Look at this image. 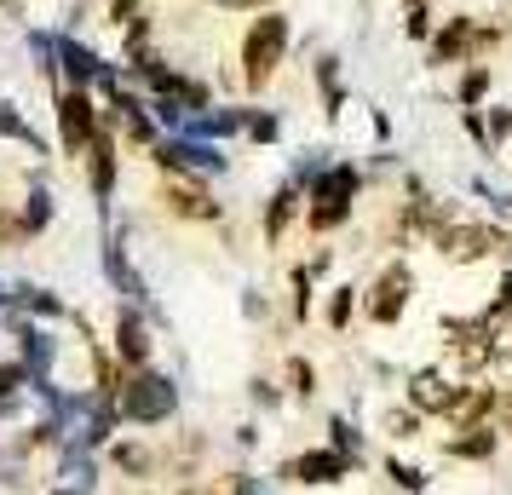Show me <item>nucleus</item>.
I'll return each instance as SVG.
<instances>
[{
    "label": "nucleus",
    "mask_w": 512,
    "mask_h": 495,
    "mask_svg": "<svg viewBox=\"0 0 512 495\" xmlns=\"http://www.w3.org/2000/svg\"><path fill=\"white\" fill-rule=\"evenodd\" d=\"M357 190H363V173L357 167H323L317 179H311V190H305V225L317 236L340 231L351 219V202H357Z\"/></svg>",
    "instance_id": "nucleus-1"
},
{
    "label": "nucleus",
    "mask_w": 512,
    "mask_h": 495,
    "mask_svg": "<svg viewBox=\"0 0 512 495\" xmlns=\"http://www.w3.org/2000/svg\"><path fill=\"white\" fill-rule=\"evenodd\" d=\"M116 409L133 426H167L173 415H179V386H173L162 369H150V363H144V369H133V375L121 380Z\"/></svg>",
    "instance_id": "nucleus-2"
},
{
    "label": "nucleus",
    "mask_w": 512,
    "mask_h": 495,
    "mask_svg": "<svg viewBox=\"0 0 512 495\" xmlns=\"http://www.w3.org/2000/svg\"><path fill=\"white\" fill-rule=\"evenodd\" d=\"M282 58H288V18L282 12H259L254 24H248V35H242V87L248 93L271 87Z\"/></svg>",
    "instance_id": "nucleus-3"
},
{
    "label": "nucleus",
    "mask_w": 512,
    "mask_h": 495,
    "mask_svg": "<svg viewBox=\"0 0 512 495\" xmlns=\"http://www.w3.org/2000/svg\"><path fill=\"white\" fill-rule=\"evenodd\" d=\"M409 300H415V271H409V260H392L374 277L369 300H363V317H369L374 329H392V323H403Z\"/></svg>",
    "instance_id": "nucleus-4"
},
{
    "label": "nucleus",
    "mask_w": 512,
    "mask_h": 495,
    "mask_svg": "<svg viewBox=\"0 0 512 495\" xmlns=\"http://www.w3.org/2000/svg\"><path fill=\"white\" fill-rule=\"evenodd\" d=\"M495 323L489 317H466V323H449V369L455 375H484L489 357H495Z\"/></svg>",
    "instance_id": "nucleus-5"
},
{
    "label": "nucleus",
    "mask_w": 512,
    "mask_h": 495,
    "mask_svg": "<svg viewBox=\"0 0 512 495\" xmlns=\"http://www.w3.org/2000/svg\"><path fill=\"white\" fill-rule=\"evenodd\" d=\"M58 133H64V150H70V156H87V144L98 139L93 87H70V93L58 98Z\"/></svg>",
    "instance_id": "nucleus-6"
},
{
    "label": "nucleus",
    "mask_w": 512,
    "mask_h": 495,
    "mask_svg": "<svg viewBox=\"0 0 512 495\" xmlns=\"http://www.w3.org/2000/svg\"><path fill=\"white\" fill-rule=\"evenodd\" d=\"M432 248H438L443 260L472 265V260H484V254H495V225H466V219H449V225L432 236Z\"/></svg>",
    "instance_id": "nucleus-7"
},
{
    "label": "nucleus",
    "mask_w": 512,
    "mask_h": 495,
    "mask_svg": "<svg viewBox=\"0 0 512 495\" xmlns=\"http://www.w3.org/2000/svg\"><path fill=\"white\" fill-rule=\"evenodd\" d=\"M156 162L167 173H179V179H190V173H225V156L202 139H156Z\"/></svg>",
    "instance_id": "nucleus-8"
},
{
    "label": "nucleus",
    "mask_w": 512,
    "mask_h": 495,
    "mask_svg": "<svg viewBox=\"0 0 512 495\" xmlns=\"http://www.w3.org/2000/svg\"><path fill=\"white\" fill-rule=\"evenodd\" d=\"M162 208L173 213V219H185V225H213V219H219V202H213L196 179H179V173H167Z\"/></svg>",
    "instance_id": "nucleus-9"
},
{
    "label": "nucleus",
    "mask_w": 512,
    "mask_h": 495,
    "mask_svg": "<svg viewBox=\"0 0 512 495\" xmlns=\"http://www.w3.org/2000/svg\"><path fill=\"white\" fill-rule=\"evenodd\" d=\"M346 472H357V455H346V449H311V455H294L282 467V478L288 484H340Z\"/></svg>",
    "instance_id": "nucleus-10"
},
{
    "label": "nucleus",
    "mask_w": 512,
    "mask_h": 495,
    "mask_svg": "<svg viewBox=\"0 0 512 495\" xmlns=\"http://www.w3.org/2000/svg\"><path fill=\"white\" fill-rule=\"evenodd\" d=\"M455 398H461V386L443 369H415L409 375V409H420V415H449Z\"/></svg>",
    "instance_id": "nucleus-11"
},
{
    "label": "nucleus",
    "mask_w": 512,
    "mask_h": 495,
    "mask_svg": "<svg viewBox=\"0 0 512 495\" xmlns=\"http://www.w3.org/2000/svg\"><path fill=\"white\" fill-rule=\"evenodd\" d=\"M466 58H478V24L472 18H449L438 29V41H432V64H466Z\"/></svg>",
    "instance_id": "nucleus-12"
},
{
    "label": "nucleus",
    "mask_w": 512,
    "mask_h": 495,
    "mask_svg": "<svg viewBox=\"0 0 512 495\" xmlns=\"http://www.w3.org/2000/svg\"><path fill=\"white\" fill-rule=\"evenodd\" d=\"M116 357L127 369H144L150 363V329H144V317H133V311L116 317Z\"/></svg>",
    "instance_id": "nucleus-13"
},
{
    "label": "nucleus",
    "mask_w": 512,
    "mask_h": 495,
    "mask_svg": "<svg viewBox=\"0 0 512 495\" xmlns=\"http://www.w3.org/2000/svg\"><path fill=\"white\" fill-rule=\"evenodd\" d=\"M87 173H93V196L98 202H110V190H116V139L98 127V139L87 144Z\"/></svg>",
    "instance_id": "nucleus-14"
},
{
    "label": "nucleus",
    "mask_w": 512,
    "mask_h": 495,
    "mask_svg": "<svg viewBox=\"0 0 512 495\" xmlns=\"http://www.w3.org/2000/svg\"><path fill=\"white\" fill-rule=\"evenodd\" d=\"M58 58H64V75H70L75 87H93V81L110 87V75H104V64H98V52L75 47V41H58Z\"/></svg>",
    "instance_id": "nucleus-15"
},
{
    "label": "nucleus",
    "mask_w": 512,
    "mask_h": 495,
    "mask_svg": "<svg viewBox=\"0 0 512 495\" xmlns=\"http://www.w3.org/2000/svg\"><path fill=\"white\" fill-rule=\"evenodd\" d=\"M495 444H501V432H495V426H461V432L449 438V455H455V461H489Z\"/></svg>",
    "instance_id": "nucleus-16"
},
{
    "label": "nucleus",
    "mask_w": 512,
    "mask_h": 495,
    "mask_svg": "<svg viewBox=\"0 0 512 495\" xmlns=\"http://www.w3.org/2000/svg\"><path fill=\"white\" fill-rule=\"evenodd\" d=\"M305 202H300V190L288 185V190H277L271 196V208H265V242H282V231L294 225V213H300Z\"/></svg>",
    "instance_id": "nucleus-17"
},
{
    "label": "nucleus",
    "mask_w": 512,
    "mask_h": 495,
    "mask_svg": "<svg viewBox=\"0 0 512 495\" xmlns=\"http://www.w3.org/2000/svg\"><path fill=\"white\" fill-rule=\"evenodd\" d=\"M288 386H294V398H317V369H311V357H288Z\"/></svg>",
    "instance_id": "nucleus-18"
},
{
    "label": "nucleus",
    "mask_w": 512,
    "mask_h": 495,
    "mask_svg": "<svg viewBox=\"0 0 512 495\" xmlns=\"http://www.w3.org/2000/svg\"><path fill=\"white\" fill-rule=\"evenodd\" d=\"M18 340H24V363H29V375H35V369H47V363H52V340H47V334L18 329Z\"/></svg>",
    "instance_id": "nucleus-19"
},
{
    "label": "nucleus",
    "mask_w": 512,
    "mask_h": 495,
    "mask_svg": "<svg viewBox=\"0 0 512 495\" xmlns=\"http://www.w3.org/2000/svg\"><path fill=\"white\" fill-rule=\"evenodd\" d=\"M489 375H495V386H512V329L495 334V357H489Z\"/></svg>",
    "instance_id": "nucleus-20"
},
{
    "label": "nucleus",
    "mask_w": 512,
    "mask_h": 495,
    "mask_svg": "<svg viewBox=\"0 0 512 495\" xmlns=\"http://www.w3.org/2000/svg\"><path fill=\"white\" fill-rule=\"evenodd\" d=\"M351 311H357V288H334L328 294V329H351Z\"/></svg>",
    "instance_id": "nucleus-21"
},
{
    "label": "nucleus",
    "mask_w": 512,
    "mask_h": 495,
    "mask_svg": "<svg viewBox=\"0 0 512 495\" xmlns=\"http://www.w3.org/2000/svg\"><path fill=\"white\" fill-rule=\"evenodd\" d=\"M380 426H386V438H415L420 432V409H386Z\"/></svg>",
    "instance_id": "nucleus-22"
},
{
    "label": "nucleus",
    "mask_w": 512,
    "mask_h": 495,
    "mask_svg": "<svg viewBox=\"0 0 512 495\" xmlns=\"http://www.w3.org/2000/svg\"><path fill=\"white\" fill-rule=\"evenodd\" d=\"M110 461H116L121 472H133V478H144V472H150V455H144L139 444H116V449H110Z\"/></svg>",
    "instance_id": "nucleus-23"
},
{
    "label": "nucleus",
    "mask_w": 512,
    "mask_h": 495,
    "mask_svg": "<svg viewBox=\"0 0 512 495\" xmlns=\"http://www.w3.org/2000/svg\"><path fill=\"white\" fill-rule=\"evenodd\" d=\"M489 426L507 438L512 432V386H495V409H489Z\"/></svg>",
    "instance_id": "nucleus-24"
},
{
    "label": "nucleus",
    "mask_w": 512,
    "mask_h": 495,
    "mask_svg": "<svg viewBox=\"0 0 512 495\" xmlns=\"http://www.w3.org/2000/svg\"><path fill=\"white\" fill-rule=\"evenodd\" d=\"M47 219H52V196H47V190H29L24 225H29V231H41V225H47Z\"/></svg>",
    "instance_id": "nucleus-25"
},
{
    "label": "nucleus",
    "mask_w": 512,
    "mask_h": 495,
    "mask_svg": "<svg viewBox=\"0 0 512 495\" xmlns=\"http://www.w3.org/2000/svg\"><path fill=\"white\" fill-rule=\"evenodd\" d=\"M484 93H489V70H484V64H472L466 81H461V104H478Z\"/></svg>",
    "instance_id": "nucleus-26"
},
{
    "label": "nucleus",
    "mask_w": 512,
    "mask_h": 495,
    "mask_svg": "<svg viewBox=\"0 0 512 495\" xmlns=\"http://www.w3.org/2000/svg\"><path fill=\"white\" fill-rule=\"evenodd\" d=\"M0 133H6V139H24V144H35V133H29V127H24L18 116H12L6 104H0Z\"/></svg>",
    "instance_id": "nucleus-27"
},
{
    "label": "nucleus",
    "mask_w": 512,
    "mask_h": 495,
    "mask_svg": "<svg viewBox=\"0 0 512 495\" xmlns=\"http://www.w3.org/2000/svg\"><path fill=\"white\" fill-rule=\"evenodd\" d=\"M386 472H392L397 490H420V472H415V467H403V461H386Z\"/></svg>",
    "instance_id": "nucleus-28"
},
{
    "label": "nucleus",
    "mask_w": 512,
    "mask_h": 495,
    "mask_svg": "<svg viewBox=\"0 0 512 495\" xmlns=\"http://www.w3.org/2000/svg\"><path fill=\"white\" fill-rule=\"evenodd\" d=\"M294 311H311V271H294Z\"/></svg>",
    "instance_id": "nucleus-29"
},
{
    "label": "nucleus",
    "mask_w": 512,
    "mask_h": 495,
    "mask_svg": "<svg viewBox=\"0 0 512 495\" xmlns=\"http://www.w3.org/2000/svg\"><path fill=\"white\" fill-rule=\"evenodd\" d=\"M133 18H139V0H110V24H133Z\"/></svg>",
    "instance_id": "nucleus-30"
},
{
    "label": "nucleus",
    "mask_w": 512,
    "mask_h": 495,
    "mask_svg": "<svg viewBox=\"0 0 512 495\" xmlns=\"http://www.w3.org/2000/svg\"><path fill=\"white\" fill-rule=\"evenodd\" d=\"M248 133H254L259 144H265V139H277V116H248Z\"/></svg>",
    "instance_id": "nucleus-31"
},
{
    "label": "nucleus",
    "mask_w": 512,
    "mask_h": 495,
    "mask_svg": "<svg viewBox=\"0 0 512 495\" xmlns=\"http://www.w3.org/2000/svg\"><path fill=\"white\" fill-rule=\"evenodd\" d=\"M489 133H495V139H507V133H512V110L495 104V110H489Z\"/></svg>",
    "instance_id": "nucleus-32"
},
{
    "label": "nucleus",
    "mask_w": 512,
    "mask_h": 495,
    "mask_svg": "<svg viewBox=\"0 0 512 495\" xmlns=\"http://www.w3.org/2000/svg\"><path fill=\"white\" fill-rule=\"evenodd\" d=\"M409 41H426V12L420 6H409Z\"/></svg>",
    "instance_id": "nucleus-33"
},
{
    "label": "nucleus",
    "mask_w": 512,
    "mask_h": 495,
    "mask_svg": "<svg viewBox=\"0 0 512 495\" xmlns=\"http://www.w3.org/2000/svg\"><path fill=\"white\" fill-rule=\"evenodd\" d=\"M231 484H236V495H271L265 490V478H231Z\"/></svg>",
    "instance_id": "nucleus-34"
},
{
    "label": "nucleus",
    "mask_w": 512,
    "mask_h": 495,
    "mask_svg": "<svg viewBox=\"0 0 512 495\" xmlns=\"http://www.w3.org/2000/svg\"><path fill=\"white\" fill-rule=\"evenodd\" d=\"M58 495H87V490H58Z\"/></svg>",
    "instance_id": "nucleus-35"
},
{
    "label": "nucleus",
    "mask_w": 512,
    "mask_h": 495,
    "mask_svg": "<svg viewBox=\"0 0 512 495\" xmlns=\"http://www.w3.org/2000/svg\"><path fill=\"white\" fill-rule=\"evenodd\" d=\"M409 6H420V0H409Z\"/></svg>",
    "instance_id": "nucleus-36"
}]
</instances>
